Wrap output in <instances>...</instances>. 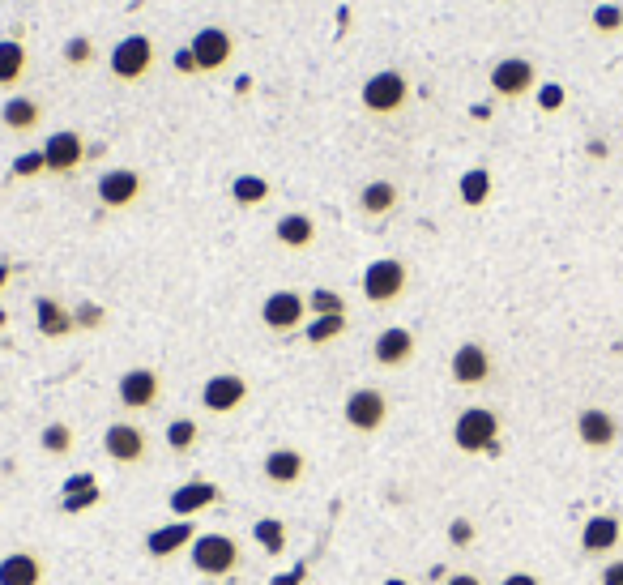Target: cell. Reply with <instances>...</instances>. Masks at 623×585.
Wrapping results in <instances>:
<instances>
[{
  "label": "cell",
  "instance_id": "4",
  "mask_svg": "<svg viewBox=\"0 0 623 585\" xmlns=\"http://www.w3.org/2000/svg\"><path fill=\"white\" fill-rule=\"evenodd\" d=\"M359 103H363L367 116H397L410 103V77L397 73V69L372 73L363 82V90H359Z\"/></svg>",
  "mask_w": 623,
  "mask_h": 585
},
{
  "label": "cell",
  "instance_id": "32",
  "mask_svg": "<svg viewBox=\"0 0 623 585\" xmlns=\"http://www.w3.org/2000/svg\"><path fill=\"white\" fill-rule=\"evenodd\" d=\"M201 445V423L197 419H188V415H180V419H171L167 423V449L171 453H193Z\"/></svg>",
  "mask_w": 623,
  "mask_h": 585
},
{
  "label": "cell",
  "instance_id": "41",
  "mask_svg": "<svg viewBox=\"0 0 623 585\" xmlns=\"http://www.w3.org/2000/svg\"><path fill=\"white\" fill-rule=\"evenodd\" d=\"M619 22H623V13H619V9H594V26L602 30V35L619 30Z\"/></svg>",
  "mask_w": 623,
  "mask_h": 585
},
{
  "label": "cell",
  "instance_id": "8",
  "mask_svg": "<svg viewBox=\"0 0 623 585\" xmlns=\"http://www.w3.org/2000/svg\"><path fill=\"white\" fill-rule=\"evenodd\" d=\"M491 90L500 94V99H508V103L525 99V94H534V90H538V69H534V60H525V56H504V60H495V65H491Z\"/></svg>",
  "mask_w": 623,
  "mask_h": 585
},
{
  "label": "cell",
  "instance_id": "35",
  "mask_svg": "<svg viewBox=\"0 0 623 585\" xmlns=\"http://www.w3.org/2000/svg\"><path fill=\"white\" fill-rule=\"evenodd\" d=\"M43 171H47L43 150H26V154L13 158V180H35V176H43Z\"/></svg>",
  "mask_w": 623,
  "mask_h": 585
},
{
  "label": "cell",
  "instance_id": "12",
  "mask_svg": "<svg viewBox=\"0 0 623 585\" xmlns=\"http://www.w3.org/2000/svg\"><path fill=\"white\" fill-rule=\"evenodd\" d=\"M308 321V295H299V291H274V295H265V304H261V325L269 329V334H295V329Z\"/></svg>",
  "mask_w": 623,
  "mask_h": 585
},
{
  "label": "cell",
  "instance_id": "19",
  "mask_svg": "<svg viewBox=\"0 0 623 585\" xmlns=\"http://www.w3.org/2000/svg\"><path fill=\"white\" fill-rule=\"evenodd\" d=\"M197 543V530L193 521H167V526H158L146 534V556L150 560H175L180 551H188Z\"/></svg>",
  "mask_w": 623,
  "mask_h": 585
},
{
  "label": "cell",
  "instance_id": "27",
  "mask_svg": "<svg viewBox=\"0 0 623 585\" xmlns=\"http://www.w3.org/2000/svg\"><path fill=\"white\" fill-rule=\"evenodd\" d=\"M30 69V52L22 39H0V86H22V77Z\"/></svg>",
  "mask_w": 623,
  "mask_h": 585
},
{
  "label": "cell",
  "instance_id": "42",
  "mask_svg": "<svg viewBox=\"0 0 623 585\" xmlns=\"http://www.w3.org/2000/svg\"><path fill=\"white\" fill-rule=\"evenodd\" d=\"M598 585H623V560H611V564H602V573H598Z\"/></svg>",
  "mask_w": 623,
  "mask_h": 585
},
{
  "label": "cell",
  "instance_id": "9",
  "mask_svg": "<svg viewBox=\"0 0 623 585\" xmlns=\"http://www.w3.org/2000/svg\"><path fill=\"white\" fill-rule=\"evenodd\" d=\"M449 376L461 389H483L495 376V359H491V351L483 342H461L453 351V359H449Z\"/></svg>",
  "mask_w": 623,
  "mask_h": 585
},
{
  "label": "cell",
  "instance_id": "46",
  "mask_svg": "<svg viewBox=\"0 0 623 585\" xmlns=\"http://www.w3.org/2000/svg\"><path fill=\"white\" fill-rule=\"evenodd\" d=\"M500 585H542V581H538L534 573H508Z\"/></svg>",
  "mask_w": 623,
  "mask_h": 585
},
{
  "label": "cell",
  "instance_id": "2",
  "mask_svg": "<svg viewBox=\"0 0 623 585\" xmlns=\"http://www.w3.org/2000/svg\"><path fill=\"white\" fill-rule=\"evenodd\" d=\"M453 445L461 453H500V415L491 406H466L453 423Z\"/></svg>",
  "mask_w": 623,
  "mask_h": 585
},
{
  "label": "cell",
  "instance_id": "22",
  "mask_svg": "<svg viewBox=\"0 0 623 585\" xmlns=\"http://www.w3.org/2000/svg\"><path fill=\"white\" fill-rule=\"evenodd\" d=\"M47 564L35 547H18L9 556H0V585H43Z\"/></svg>",
  "mask_w": 623,
  "mask_h": 585
},
{
  "label": "cell",
  "instance_id": "16",
  "mask_svg": "<svg viewBox=\"0 0 623 585\" xmlns=\"http://www.w3.org/2000/svg\"><path fill=\"white\" fill-rule=\"evenodd\" d=\"M414 351H419V338H414V329L406 325H389V329H380L376 342H372V359L380 363V368H406V363L414 359Z\"/></svg>",
  "mask_w": 623,
  "mask_h": 585
},
{
  "label": "cell",
  "instance_id": "48",
  "mask_svg": "<svg viewBox=\"0 0 623 585\" xmlns=\"http://www.w3.org/2000/svg\"><path fill=\"white\" fill-rule=\"evenodd\" d=\"M9 274H13V265H9V261H0V291L9 287Z\"/></svg>",
  "mask_w": 623,
  "mask_h": 585
},
{
  "label": "cell",
  "instance_id": "21",
  "mask_svg": "<svg viewBox=\"0 0 623 585\" xmlns=\"http://www.w3.org/2000/svg\"><path fill=\"white\" fill-rule=\"evenodd\" d=\"M261 474L269 479V487H295V483H303V474H308V457H303L299 449H291V445H282V449H269L265 453V462H261Z\"/></svg>",
  "mask_w": 623,
  "mask_h": 585
},
{
  "label": "cell",
  "instance_id": "34",
  "mask_svg": "<svg viewBox=\"0 0 623 585\" xmlns=\"http://www.w3.org/2000/svg\"><path fill=\"white\" fill-rule=\"evenodd\" d=\"M346 295L342 291H329V287H316L308 295V316H346Z\"/></svg>",
  "mask_w": 623,
  "mask_h": 585
},
{
  "label": "cell",
  "instance_id": "47",
  "mask_svg": "<svg viewBox=\"0 0 623 585\" xmlns=\"http://www.w3.org/2000/svg\"><path fill=\"white\" fill-rule=\"evenodd\" d=\"M444 585H483V577H474V573H453V577H444Z\"/></svg>",
  "mask_w": 623,
  "mask_h": 585
},
{
  "label": "cell",
  "instance_id": "30",
  "mask_svg": "<svg viewBox=\"0 0 623 585\" xmlns=\"http://www.w3.org/2000/svg\"><path fill=\"white\" fill-rule=\"evenodd\" d=\"M457 197H461V205H470V210L487 205L491 201V171L487 167H470L466 176H461V184H457Z\"/></svg>",
  "mask_w": 623,
  "mask_h": 585
},
{
  "label": "cell",
  "instance_id": "38",
  "mask_svg": "<svg viewBox=\"0 0 623 585\" xmlns=\"http://www.w3.org/2000/svg\"><path fill=\"white\" fill-rule=\"evenodd\" d=\"M474 539H478V530H474V521H470V517H453V521H449V543H453L457 551L474 547Z\"/></svg>",
  "mask_w": 623,
  "mask_h": 585
},
{
  "label": "cell",
  "instance_id": "40",
  "mask_svg": "<svg viewBox=\"0 0 623 585\" xmlns=\"http://www.w3.org/2000/svg\"><path fill=\"white\" fill-rule=\"evenodd\" d=\"M538 103H542V112H559V107H564V86H542Z\"/></svg>",
  "mask_w": 623,
  "mask_h": 585
},
{
  "label": "cell",
  "instance_id": "31",
  "mask_svg": "<svg viewBox=\"0 0 623 585\" xmlns=\"http://www.w3.org/2000/svg\"><path fill=\"white\" fill-rule=\"evenodd\" d=\"M39 449L47 457H69L77 449V432L69 428L65 419H56V423H47V428L39 432Z\"/></svg>",
  "mask_w": 623,
  "mask_h": 585
},
{
  "label": "cell",
  "instance_id": "11",
  "mask_svg": "<svg viewBox=\"0 0 623 585\" xmlns=\"http://www.w3.org/2000/svg\"><path fill=\"white\" fill-rule=\"evenodd\" d=\"M43 163H47V176H73L77 167L90 158V146H86V137L77 133V129H60L43 141Z\"/></svg>",
  "mask_w": 623,
  "mask_h": 585
},
{
  "label": "cell",
  "instance_id": "44",
  "mask_svg": "<svg viewBox=\"0 0 623 585\" xmlns=\"http://www.w3.org/2000/svg\"><path fill=\"white\" fill-rule=\"evenodd\" d=\"M269 585H308V564H295L291 573H282V577H274Z\"/></svg>",
  "mask_w": 623,
  "mask_h": 585
},
{
  "label": "cell",
  "instance_id": "25",
  "mask_svg": "<svg viewBox=\"0 0 623 585\" xmlns=\"http://www.w3.org/2000/svg\"><path fill=\"white\" fill-rule=\"evenodd\" d=\"M0 124H5L9 133H35L43 124V103L30 99V94H13V99H5V107H0Z\"/></svg>",
  "mask_w": 623,
  "mask_h": 585
},
{
  "label": "cell",
  "instance_id": "17",
  "mask_svg": "<svg viewBox=\"0 0 623 585\" xmlns=\"http://www.w3.org/2000/svg\"><path fill=\"white\" fill-rule=\"evenodd\" d=\"M577 440L585 449H594V453L615 449L619 445V419L611 415V410H602V406H585L577 415Z\"/></svg>",
  "mask_w": 623,
  "mask_h": 585
},
{
  "label": "cell",
  "instance_id": "7",
  "mask_svg": "<svg viewBox=\"0 0 623 585\" xmlns=\"http://www.w3.org/2000/svg\"><path fill=\"white\" fill-rule=\"evenodd\" d=\"M103 453L116 466H141L150 457V436H146L141 423L120 419V423H111V428L103 432Z\"/></svg>",
  "mask_w": 623,
  "mask_h": 585
},
{
  "label": "cell",
  "instance_id": "18",
  "mask_svg": "<svg viewBox=\"0 0 623 585\" xmlns=\"http://www.w3.org/2000/svg\"><path fill=\"white\" fill-rule=\"evenodd\" d=\"M218 500H222V487H218V483H210V479H188V483H180V487L171 492L167 509H171L175 517H197V513H205V509H214Z\"/></svg>",
  "mask_w": 623,
  "mask_h": 585
},
{
  "label": "cell",
  "instance_id": "43",
  "mask_svg": "<svg viewBox=\"0 0 623 585\" xmlns=\"http://www.w3.org/2000/svg\"><path fill=\"white\" fill-rule=\"evenodd\" d=\"M90 487H99V483H94V474H73V479H65V492H60V496H73V492H90Z\"/></svg>",
  "mask_w": 623,
  "mask_h": 585
},
{
  "label": "cell",
  "instance_id": "37",
  "mask_svg": "<svg viewBox=\"0 0 623 585\" xmlns=\"http://www.w3.org/2000/svg\"><path fill=\"white\" fill-rule=\"evenodd\" d=\"M94 60V43L86 39V35H73L69 43H65V65H73V69H86Z\"/></svg>",
  "mask_w": 623,
  "mask_h": 585
},
{
  "label": "cell",
  "instance_id": "23",
  "mask_svg": "<svg viewBox=\"0 0 623 585\" xmlns=\"http://www.w3.org/2000/svg\"><path fill=\"white\" fill-rule=\"evenodd\" d=\"M316 218L312 214H303V210H291V214H282L278 223H274V240L286 248V252H308L316 244Z\"/></svg>",
  "mask_w": 623,
  "mask_h": 585
},
{
  "label": "cell",
  "instance_id": "39",
  "mask_svg": "<svg viewBox=\"0 0 623 585\" xmlns=\"http://www.w3.org/2000/svg\"><path fill=\"white\" fill-rule=\"evenodd\" d=\"M94 504H103V492L99 487H90V492H73V496H60V509L65 513H86Z\"/></svg>",
  "mask_w": 623,
  "mask_h": 585
},
{
  "label": "cell",
  "instance_id": "13",
  "mask_svg": "<svg viewBox=\"0 0 623 585\" xmlns=\"http://www.w3.org/2000/svg\"><path fill=\"white\" fill-rule=\"evenodd\" d=\"M116 398L124 410H133V415L154 410L158 398H163V376H158V368H129L116 381Z\"/></svg>",
  "mask_w": 623,
  "mask_h": 585
},
{
  "label": "cell",
  "instance_id": "24",
  "mask_svg": "<svg viewBox=\"0 0 623 585\" xmlns=\"http://www.w3.org/2000/svg\"><path fill=\"white\" fill-rule=\"evenodd\" d=\"M35 325H39V334L52 338V342L77 334L73 308H65V304H60V299H52V295H39V299H35Z\"/></svg>",
  "mask_w": 623,
  "mask_h": 585
},
{
  "label": "cell",
  "instance_id": "45",
  "mask_svg": "<svg viewBox=\"0 0 623 585\" xmlns=\"http://www.w3.org/2000/svg\"><path fill=\"white\" fill-rule=\"evenodd\" d=\"M175 69H180V73H201V69H197V56L188 52V47H180V52H175Z\"/></svg>",
  "mask_w": 623,
  "mask_h": 585
},
{
  "label": "cell",
  "instance_id": "5",
  "mask_svg": "<svg viewBox=\"0 0 623 585\" xmlns=\"http://www.w3.org/2000/svg\"><path fill=\"white\" fill-rule=\"evenodd\" d=\"M363 299L367 304H376V308H389V304H397V299L406 295V287H410V270H406V261H397V257H380V261H372L363 270Z\"/></svg>",
  "mask_w": 623,
  "mask_h": 585
},
{
  "label": "cell",
  "instance_id": "3",
  "mask_svg": "<svg viewBox=\"0 0 623 585\" xmlns=\"http://www.w3.org/2000/svg\"><path fill=\"white\" fill-rule=\"evenodd\" d=\"M158 65V47L150 35H124L116 47H111V56H107V69L116 82L124 86H133V82H146V77L154 73Z\"/></svg>",
  "mask_w": 623,
  "mask_h": 585
},
{
  "label": "cell",
  "instance_id": "1",
  "mask_svg": "<svg viewBox=\"0 0 623 585\" xmlns=\"http://www.w3.org/2000/svg\"><path fill=\"white\" fill-rule=\"evenodd\" d=\"M188 560L201 577L210 581H222L244 568V547H239L235 534H222V530H210V534H197V543L188 547Z\"/></svg>",
  "mask_w": 623,
  "mask_h": 585
},
{
  "label": "cell",
  "instance_id": "14",
  "mask_svg": "<svg viewBox=\"0 0 623 585\" xmlns=\"http://www.w3.org/2000/svg\"><path fill=\"white\" fill-rule=\"evenodd\" d=\"M248 393H252V385L239 372H214L210 381L201 385V410H210V415H235V410L248 402Z\"/></svg>",
  "mask_w": 623,
  "mask_h": 585
},
{
  "label": "cell",
  "instance_id": "6",
  "mask_svg": "<svg viewBox=\"0 0 623 585\" xmlns=\"http://www.w3.org/2000/svg\"><path fill=\"white\" fill-rule=\"evenodd\" d=\"M342 419L350 432L359 436H376L380 428L389 423V398L380 393L376 385H363V389H350L346 402H342Z\"/></svg>",
  "mask_w": 623,
  "mask_h": 585
},
{
  "label": "cell",
  "instance_id": "10",
  "mask_svg": "<svg viewBox=\"0 0 623 585\" xmlns=\"http://www.w3.org/2000/svg\"><path fill=\"white\" fill-rule=\"evenodd\" d=\"M146 193V176H141L137 167H111L99 176V205L103 210H133Z\"/></svg>",
  "mask_w": 623,
  "mask_h": 585
},
{
  "label": "cell",
  "instance_id": "15",
  "mask_svg": "<svg viewBox=\"0 0 623 585\" xmlns=\"http://www.w3.org/2000/svg\"><path fill=\"white\" fill-rule=\"evenodd\" d=\"M188 52L197 56L201 73H222L235 56V35L231 30H222V26H201L193 35V43H188Z\"/></svg>",
  "mask_w": 623,
  "mask_h": 585
},
{
  "label": "cell",
  "instance_id": "33",
  "mask_svg": "<svg viewBox=\"0 0 623 585\" xmlns=\"http://www.w3.org/2000/svg\"><path fill=\"white\" fill-rule=\"evenodd\" d=\"M269 193H274V188H269L265 176H235L231 180V201L244 205V210H252V205H265Z\"/></svg>",
  "mask_w": 623,
  "mask_h": 585
},
{
  "label": "cell",
  "instance_id": "20",
  "mask_svg": "<svg viewBox=\"0 0 623 585\" xmlns=\"http://www.w3.org/2000/svg\"><path fill=\"white\" fill-rule=\"evenodd\" d=\"M623 543V521L615 513H594L581 526V551L585 556H611Z\"/></svg>",
  "mask_w": 623,
  "mask_h": 585
},
{
  "label": "cell",
  "instance_id": "49",
  "mask_svg": "<svg viewBox=\"0 0 623 585\" xmlns=\"http://www.w3.org/2000/svg\"><path fill=\"white\" fill-rule=\"evenodd\" d=\"M385 585H410V581H402V577H389V581H385Z\"/></svg>",
  "mask_w": 623,
  "mask_h": 585
},
{
  "label": "cell",
  "instance_id": "36",
  "mask_svg": "<svg viewBox=\"0 0 623 585\" xmlns=\"http://www.w3.org/2000/svg\"><path fill=\"white\" fill-rule=\"evenodd\" d=\"M73 325H77V329H103V325H107V308L82 299V304L73 308Z\"/></svg>",
  "mask_w": 623,
  "mask_h": 585
},
{
  "label": "cell",
  "instance_id": "26",
  "mask_svg": "<svg viewBox=\"0 0 623 585\" xmlns=\"http://www.w3.org/2000/svg\"><path fill=\"white\" fill-rule=\"evenodd\" d=\"M397 201H402V193H397V184L393 180H367L359 188V210L367 218H385L397 210Z\"/></svg>",
  "mask_w": 623,
  "mask_h": 585
},
{
  "label": "cell",
  "instance_id": "28",
  "mask_svg": "<svg viewBox=\"0 0 623 585\" xmlns=\"http://www.w3.org/2000/svg\"><path fill=\"white\" fill-rule=\"evenodd\" d=\"M346 329H350V312L346 316H308V325H303V342L329 346V342H338Z\"/></svg>",
  "mask_w": 623,
  "mask_h": 585
},
{
  "label": "cell",
  "instance_id": "29",
  "mask_svg": "<svg viewBox=\"0 0 623 585\" xmlns=\"http://www.w3.org/2000/svg\"><path fill=\"white\" fill-rule=\"evenodd\" d=\"M252 539H257V547L265 556H282L286 543H291V534H286L282 517H261V521H252Z\"/></svg>",
  "mask_w": 623,
  "mask_h": 585
}]
</instances>
